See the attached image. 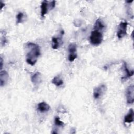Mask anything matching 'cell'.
Wrapping results in <instances>:
<instances>
[{"label": "cell", "instance_id": "obj_20", "mask_svg": "<svg viewBox=\"0 0 134 134\" xmlns=\"http://www.w3.org/2000/svg\"><path fill=\"white\" fill-rule=\"evenodd\" d=\"M1 9H2L3 8V6H5V4H4V3H3L2 1H1Z\"/></svg>", "mask_w": 134, "mask_h": 134}, {"label": "cell", "instance_id": "obj_3", "mask_svg": "<svg viewBox=\"0 0 134 134\" xmlns=\"http://www.w3.org/2000/svg\"><path fill=\"white\" fill-rule=\"evenodd\" d=\"M107 90V87L105 84H102L99 86L96 87L94 89L93 96L95 99H99L104 95Z\"/></svg>", "mask_w": 134, "mask_h": 134}, {"label": "cell", "instance_id": "obj_13", "mask_svg": "<svg viewBox=\"0 0 134 134\" xmlns=\"http://www.w3.org/2000/svg\"><path fill=\"white\" fill-rule=\"evenodd\" d=\"M105 28V25L102 20L100 18H98L95 23L94 29H96L103 32Z\"/></svg>", "mask_w": 134, "mask_h": 134}, {"label": "cell", "instance_id": "obj_19", "mask_svg": "<svg viewBox=\"0 0 134 134\" xmlns=\"http://www.w3.org/2000/svg\"><path fill=\"white\" fill-rule=\"evenodd\" d=\"M0 63H1V71L3 68V60L2 57H1V58H0Z\"/></svg>", "mask_w": 134, "mask_h": 134}, {"label": "cell", "instance_id": "obj_9", "mask_svg": "<svg viewBox=\"0 0 134 134\" xmlns=\"http://www.w3.org/2000/svg\"><path fill=\"white\" fill-rule=\"evenodd\" d=\"M9 80V75L6 71H1L0 72V85L1 87L6 85Z\"/></svg>", "mask_w": 134, "mask_h": 134}, {"label": "cell", "instance_id": "obj_4", "mask_svg": "<svg viewBox=\"0 0 134 134\" xmlns=\"http://www.w3.org/2000/svg\"><path fill=\"white\" fill-rule=\"evenodd\" d=\"M68 60L70 62H73L77 58V47L75 43H71L68 46Z\"/></svg>", "mask_w": 134, "mask_h": 134}, {"label": "cell", "instance_id": "obj_18", "mask_svg": "<svg viewBox=\"0 0 134 134\" xmlns=\"http://www.w3.org/2000/svg\"><path fill=\"white\" fill-rule=\"evenodd\" d=\"M6 41H7V40H6V37H5V35H3L2 36V37H1V44H2V46H5V43H6Z\"/></svg>", "mask_w": 134, "mask_h": 134}, {"label": "cell", "instance_id": "obj_12", "mask_svg": "<svg viewBox=\"0 0 134 134\" xmlns=\"http://www.w3.org/2000/svg\"><path fill=\"white\" fill-rule=\"evenodd\" d=\"M37 109L41 113H46L50 109V107L44 102H41L38 104Z\"/></svg>", "mask_w": 134, "mask_h": 134}, {"label": "cell", "instance_id": "obj_7", "mask_svg": "<svg viewBox=\"0 0 134 134\" xmlns=\"http://www.w3.org/2000/svg\"><path fill=\"white\" fill-rule=\"evenodd\" d=\"M41 17H44L45 15L48 13L49 10L52 9L51 5H50V4L48 3V1H43L42 2L41 4Z\"/></svg>", "mask_w": 134, "mask_h": 134}, {"label": "cell", "instance_id": "obj_8", "mask_svg": "<svg viewBox=\"0 0 134 134\" xmlns=\"http://www.w3.org/2000/svg\"><path fill=\"white\" fill-rule=\"evenodd\" d=\"M31 81L35 86H38L42 82L41 74L39 72H36L31 76Z\"/></svg>", "mask_w": 134, "mask_h": 134}, {"label": "cell", "instance_id": "obj_11", "mask_svg": "<svg viewBox=\"0 0 134 134\" xmlns=\"http://www.w3.org/2000/svg\"><path fill=\"white\" fill-rule=\"evenodd\" d=\"M123 68H124V71L125 73L124 76L121 78L122 80H126L128 78L130 77L133 75V70H129L127 64L126 62H124V65H123Z\"/></svg>", "mask_w": 134, "mask_h": 134}, {"label": "cell", "instance_id": "obj_2", "mask_svg": "<svg viewBox=\"0 0 134 134\" xmlns=\"http://www.w3.org/2000/svg\"><path fill=\"white\" fill-rule=\"evenodd\" d=\"M103 38V32L94 29L91 33L90 36V41L92 45L97 46L102 43Z\"/></svg>", "mask_w": 134, "mask_h": 134}, {"label": "cell", "instance_id": "obj_1", "mask_svg": "<svg viewBox=\"0 0 134 134\" xmlns=\"http://www.w3.org/2000/svg\"><path fill=\"white\" fill-rule=\"evenodd\" d=\"M26 62L31 66L34 65L37 61L38 58L40 54V48L38 44L28 42L26 44Z\"/></svg>", "mask_w": 134, "mask_h": 134}, {"label": "cell", "instance_id": "obj_10", "mask_svg": "<svg viewBox=\"0 0 134 134\" xmlns=\"http://www.w3.org/2000/svg\"><path fill=\"white\" fill-rule=\"evenodd\" d=\"M52 48L53 49H57L63 43L62 36L60 37H53L51 39Z\"/></svg>", "mask_w": 134, "mask_h": 134}, {"label": "cell", "instance_id": "obj_5", "mask_svg": "<svg viewBox=\"0 0 134 134\" xmlns=\"http://www.w3.org/2000/svg\"><path fill=\"white\" fill-rule=\"evenodd\" d=\"M128 23L126 21L121 22L117 29V36L119 39H121L127 35Z\"/></svg>", "mask_w": 134, "mask_h": 134}, {"label": "cell", "instance_id": "obj_6", "mask_svg": "<svg viewBox=\"0 0 134 134\" xmlns=\"http://www.w3.org/2000/svg\"><path fill=\"white\" fill-rule=\"evenodd\" d=\"M127 103L129 104H132L134 101V86L133 84L129 85L126 92Z\"/></svg>", "mask_w": 134, "mask_h": 134}, {"label": "cell", "instance_id": "obj_17", "mask_svg": "<svg viewBox=\"0 0 134 134\" xmlns=\"http://www.w3.org/2000/svg\"><path fill=\"white\" fill-rule=\"evenodd\" d=\"M54 123L55 125L59 127H63L64 125V124L62 121L59 117H55L54 118Z\"/></svg>", "mask_w": 134, "mask_h": 134}, {"label": "cell", "instance_id": "obj_16", "mask_svg": "<svg viewBox=\"0 0 134 134\" xmlns=\"http://www.w3.org/2000/svg\"><path fill=\"white\" fill-rule=\"evenodd\" d=\"M24 19V14L23 12H19L16 16V23L17 24L21 23Z\"/></svg>", "mask_w": 134, "mask_h": 134}, {"label": "cell", "instance_id": "obj_15", "mask_svg": "<svg viewBox=\"0 0 134 134\" xmlns=\"http://www.w3.org/2000/svg\"><path fill=\"white\" fill-rule=\"evenodd\" d=\"M51 83L56 85L57 86H60L63 84V81L61 78L60 76L57 75L52 79Z\"/></svg>", "mask_w": 134, "mask_h": 134}, {"label": "cell", "instance_id": "obj_14", "mask_svg": "<svg viewBox=\"0 0 134 134\" xmlns=\"http://www.w3.org/2000/svg\"><path fill=\"white\" fill-rule=\"evenodd\" d=\"M133 110L131 108L129 110L127 114L124 117V122L125 123L130 124L133 121Z\"/></svg>", "mask_w": 134, "mask_h": 134}]
</instances>
